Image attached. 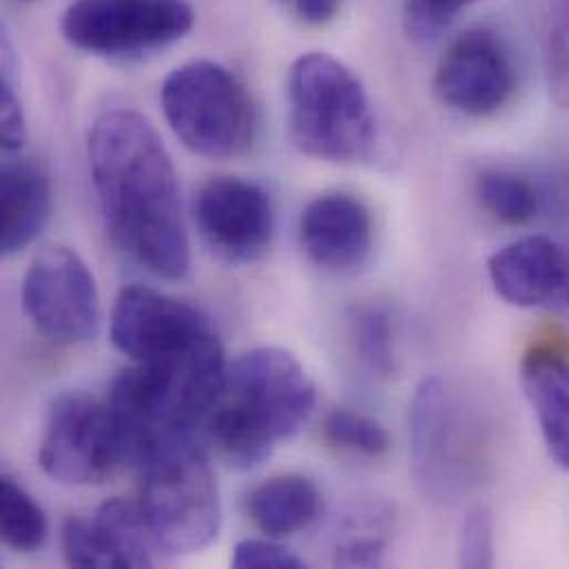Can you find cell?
I'll return each instance as SVG.
<instances>
[{"label":"cell","instance_id":"cell-1","mask_svg":"<svg viewBox=\"0 0 569 569\" xmlns=\"http://www.w3.org/2000/svg\"><path fill=\"white\" fill-rule=\"evenodd\" d=\"M91 180L111 242L162 280H184L191 244L173 160L151 122L102 113L89 133Z\"/></svg>","mask_w":569,"mask_h":569},{"label":"cell","instance_id":"cell-2","mask_svg":"<svg viewBox=\"0 0 569 569\" xmlns=\"http://www.w3.org/2000/svg\"><path fill=\"white\" fill-rule=\"evenodd\" d=\"M315 403V383L295 355L256 348L227 366L222 395L202 430L227 463L249 470L310 421Z\"/></svg>","mask_w":569,"mask_h":569},{"label":"cell","instance_id":"cell-3","mask_svg":"<svg viewBox=\"0 0 569 569\" xmlns=\"http://www.w3.org/2000/svg\"><path fill=\"white\" fill-rule=\"evenodd\" d=\"M288 138L315 160L348 164L377 147V120L361 80L337 58L310 51L288 71Z\"/></svg>","mask_w":569,"mask_h":569},{"label":"cell","instance_id":"cell-4","mask_svg":"<svg viewBox=\"0 0 569 569\" xmlns=\"http://www.w3.org/2000/svg\"><path fill=\"white\" fill-rule=\"evenodd\" d=\"M138 468V506L160 555L180 557L209 548L222 526V499L198 437L153 448Z\"/></svg>","mask_w":569,"mask_h":569},{"label":"cell","instance_id":"cell-5","mask_svg":"<svg viewBox=\"0 0 569 569\" xmlns=\"http://www.w3.org/2000/svg\"><path fill=\"white\" fill-rule=\"evenodd\" d=\"M160 102L176 138L202 158H240L256 140L249 91L218 62L193 60L173 69L162 84Z\"/></svg>","mask_w":569,"mask_h":569},{"label":"cell","instance_id":"cell-6","mask_svg":"<svg viewBox=\"0 0 569 569\" xmlns=\"http://www.w3.org/2000/svg\"><path fill=\"white\" fill-rule=\"evenodd\" d=\"M38 459L53 481L67 486L102 483L131 463L107 399L84 392H67L51 403Z\"/></svg>","mask_w":569,"mask_h":569},{"label":"cell","instance_id":"cell-7","mask_svg":"<svg viewBox=\"0 0 569 569\" xmlns=\"http://www.w3.org/2000/svg\"><path fill=\"white\" fill-rule=\"evenodd\" d=\"M196 22L187 0H76L60 20L69 44L102 58H136L184 38Z\"/></svg>","mask_w":569,"mask_h":569},{"label":"cell","instance_id":"cell-8","mask_svg":"<svg viewBox=\"0 0 569 569\" xmlns=\"http://www.w3.org/2000/svg\"><path fill=\"white\" fill-rule=\"evenodd\" d=\"M22 308L56 343H82L100 330V295L84 260L64 244L38 251L24 273Z\"/></svg>","mask_w":569,"mask_h":569},{"label":"cell","instance_id":"cell-9","mask_svg":"<svg viewBox=\"0 0 569 569\" xmlns=\"http://www.w3.org/2000/svg\"><path fill=\"white\" fill-rule=\"evenodd\" d=\"M213 332L198 308L147 286H124L111 310V341L133 363L176 357Z\"/></svg>","mask_w":569,"mask_h":569},{"label":"cell","instance_id":"cell-10","mask_svg":"<svg viewBox=\"0 0 569 569\" xmlns=\"http://www.w3.org/2000/svg\"><path fill=\"white\" fill-rule=\"evenodd\" d=\"M196 224L204 244L229 264L258 260L271 244L276 213L269 193L249 180L220 176L196 196Z\"/></svg>","mask_w":569,"mask_h":569},{"label":"cell","instance_id":"cell-11","mask_svg":"<svg viewBox=\"0 0 569 569\" xmlns=\"http://www.w3.org/2000/svg\"><path fill=\"white\" fill-rule=\"evenodd\" d=\"M517 87V71L508 49L486 27L459 33L441 56L435 93L450 109L483 118L503 109Z\"/></svg>","mask_w":569,"mask_h":569},{"label":"cell","instance_id":"cell-12","mask_svg":"<svg viewBox=\"0 0 569 569\" xmlns=\"http://www.w3.org/2000/svg\"><path fill=\"white\" fill-rule=\"evenodd\" d=\"M62 552L71 568H151L160 555L138 501L111 499L93 519L71 517L62 528Z\"/></svg>","mask_w":569,"mask_h":569},{"label":"cell","instance_id":"cell-13","mask_svg":"<svg viewBox=\"0 0 569 569\" xmlns=\"http://www.w3.org/2000/svg\"><path fill=\"white\" fill-rule=\"evenodd\" d=\"M488 276L508 303L569 319V249L557 240L530 236L503 247L490 258Z\"/></svg>","mask_w":569,"mask_h":569},{"label":"cell","instance_id":"cell-14","mask_svg":"<svg viewBox=\"0 0 569 569\" xmlns=\"http://www.w3.org/2000/svg\"><path fill=\"white\" fill-rule=\"evenodd\" d=\"M455 426L457 412L446 381L441 377L423 379L410 408V446L412 470L426 492L446 495L450 483L459 479L463 441Z\"/></svg>","mask_w":569,"mask_h":569},{"label":"cell","instance_id":"cell-15","mask_svg":"<svg viewBox=\"0 0 569 569\" xmlns=\"http://www.w3.org/2000/svg\"><path fill=\"white\" fill-rule=\"evenodd\" d=\"M299 240L306 256L328 271H352L372 249L368 207L348 193H323L308 202L299 218Z\"/></svg>","mask_w":569,"mask_h":569},{"label":"cell","instance_id":"cell-16","mask_svg":"<svg viewBox=\"0 0 569 569\" xmlns=\"http://www.w3.org/2000/svg\"><path fill=\"white\" fill-rule=\"evenodd\" d=\"M521 386L537 415L546 448L569 470V359L555 346H532L521 359Z\"/></svg>","mask_w":569,"mask_h":569},{"label":"cell","instance_id":"cell-17","mask_svg":"<svg viewBox=\"0 0 569 569\" xmlns=\"http://www.w3.org/2000/svg\"><path fill=\"white\" fill-rule=\"evenodd\" d=\"M0 249L11 258L31 247L51 213V189L44 169L29 160H9L0 173Z\"/></svg>","mask_w":569,"mask_h":569},{"label":"cell","instance_id":"cell-18","mask_svg":"<svg viewBox=\"0 0 569 569\" xmlns=\"http://www.w3.org/2000/svg\"><path fill=\"white\" fill-rule=\"evenodd\" d=\"M247 510L256 528L269 539H286L317 521L321 497L306 477L282 475L260 483L249 495Z\"/></svg>","mask_w":569,"mask_h":569},{"label":"cell","instance_id":"cell-19","mask_svg":"<svg viewBox=\"0 0 569 569\" xmlns=\"http://www.w3.org/2000/svg\"><path fill=\"white\" fill-rule=\"evenodd\" d=\"M47 517L42 508L13 479L0 481V535L16 552H36L47 541Z\"/></svg>","mask_w":569,"mask_h":569},{"label":"cell","instance_id":"cell-20","mask_svg":"<svg viewBox=\"0 0 569 569\" xmlns=\"http://www.w3.org/2000/svg\"><path fill=\"white\" fill-rule=\"evenodd\" d=\"M477 196L481 207L506 224H526L539 211L535 184L517 173L488 171L479 176Z\"/></svg>","mask_w":569,"mask_h":569},{"label":"cell","instance_id":"cell-21","mask_svg":"<svg viewBox=\"0 0 569 569\" xmlns=\"http://www.w3.org/2000/svg\"><path fill=\"white\" fill-rule=\"evenodd\" d=\"M350 335L361 363L379 375L390 377L395 372V335L392 319L379 306L357 308L350 317Z\"/></svg>","mask_w":569,"mask_h":569},{"label":"cell","instance_id":"cell-22","mask_svg":"<svg viewBox=\"0 0 569 569\" xmlns=\"http://www.w3.org/2000/svg\"><path fill=\"white\" fill-rule=\"evenodd\" d=\"M321 432L330 446L370 459L383 457L390 448V437L377 419L346 408L328 412Z\"/></svg>","mask_w":569,"mask_h":569},{"label":"cell","instance_id":"cell-23","mask_svg":"<svg viewBox=\"0 0 569 569\" xmlns=\"http://www.w3.org/2000/svg\"><path fill=\"white\" fill-rule=\"evenodd\" d=\"M472 0H401L403 29L417 42L441 36Z\"/></svg>","mask_w":569,"mask_h":569},{"label":"cell","instance_id":"cell-24","mask_svg":"<svg viewBox=\"0 0 569 569\" xmlns=\"http://www.w3.org/2000/svg\"><path fill=\"white\" fill-rule=\"evenodd\" d=\"M546 76L552 100L569 109V0L559 7L548 33Z\"/></svg>","mask_w":569,"mask_h":569},{"label":"cell","instance_id":"cell-25","mask_svg":"<svg viewBox=\"0 0 569 569\" xmlns=\"http://www.w3.org/2000/svg\"><path fill=\"white\" fill-rule=\"evenodd\" d=\"M495 563V521L486 506H475L459 532V566L461 568H490Z\"/></svg>","mask_w":569,"mask_h":569},{"label":"cell","instance_id":"cell-26","mask_svg":"<svg viewBox=\"0 0 569 569\" xmlns=\"http://www.w3.org/2000/svg\"><path fill=\"white\" fill-rule=\"evenodd\" d=\"M350 528L359 535H346V539L339 541L335 563L341 568H379L386 555V537L377 532L381 523L372 526L363 515H357Z\"/></svg>","mask_w":569,"mask_h":569},{"label":"cell","instance_id":"cell-27","mask_svg":"<svg viewBox=\"0 0 569 569\" xmlns=\"http://www.w3.org/2000/svg\"><path fill=\"white\" fill-rule=\"evenodd\" d=\"M0 136L4 153H18L27 142V124L22 104L13 89L11 78V58L4 44V60H2V82H0Z\"/></svg>","mask_w":569,"mask_h":569},{"label":"cell","instance_id":"cell-28","mask_svg":"<svg viewBox=\"0 0 569 569\" xmlns=\"http://www.w3.org/2000/svg\"><path fill=\"white\" fill-rule=\"evenodd\" d=\"M231 566L238 569H299L306 563L276 539H244L236 546Z\"/></svg>","mask_w":569,"mask_h":569},{"label":"cell","instance_id":"cell-29","mask_svg":"<svg viewBox=\"0 0 569 569\" xmlns=\"http://www.w3.org/2000/svg\"><path fill=\"white\" fill-rule=\"evenodd\" d=\"M280 2H288V4H290V7H292V4H295V2H297V0H280Z\"/></svg>","mask_w":569,"mask_h":569},{"label":"cell","instance_id":"cell-30","mask_svg":"<svg viewBox=\"0 0 569 569\" xmlns=\"http://www.w3.org/2000/svg\"><path fill=\"white\" fill-rule=\"evenodd\" d=\"M472 2H479V0H472Z\"/></svg>","mask_w":569,"mask_h":569}]
</instances>
